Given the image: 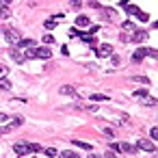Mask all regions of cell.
<instances>
[{
    "mask_svg": "<svg viewBox=\"0 0 158 158\" xmlns=\"http://www.w3.org/2000/svg\"><path fill=\"white\" fill-rule=\"evenodd\" d=\"M89 158H100V154H89Z\"/></svg>",
    "mask_w": 158,
    "mask_h": 158,
    "instance_id": "obj_33",
    "label": "cell"
},
{
    "mask_svg": "<svg viewBox=\"0 0 158 158\" xmlns=\"http://www.w3.org/2000/svg\"><path fill=\"white\" fill-rule=\"evenodd\" d=\"M123 9H126V13H128V15H136L141 22H147V20H149V18H147V13H143L141 9H136V7H132V5H128V2L123 5Z\"/></svg>",
    "mask_w": 158,
    "mask_h": 158,
    "instance_id": "obj_2",
    "label": "cell"
},
{
    "mask_svg": "<svg viewBox=\"0 0 158 158\" xmlns=\"http://www.w3.org/2000/svg\"><path fill=\"white\" fill-rule=\"evenodd\" d=\"M5 74H7V67H5V65H0V78H5Z\"/></svg>",
    "mask_w": 158,
    "mask_h": 158,
    "instance_id": "obj_30",
    "label": "cell"
},
{
    "mask_svg": "<svg viewBox=\"0 0 158 158\" xmlns=\"http://www.w3.org/2000/svg\"><path fill=\"white\" fill-rule=\"evenodd\" d=\"M143 59H145V54H143V48H139V50L132 54V61H134V63H141Z\"/></svg>",
    "mask_w": 158,
    "mask_h": 158,
    "instance_id": "obj_13",
    "label": "cell"
},
{
    "mask_svg": "<svg viewBox=\"0 0 158 158\" xmlns=\"http://www.w3.org/2000/svg\"><path fill=\"white\" fill-rule=\"evenodd\" d=\"M59 91H61V95H72V98H78L76 89H74V87H69V85H63V87H61Z\"/></svg>",
    "mask_w": 158,
    "mask_h": 158,
    "instance_id": "obj_10",
    "label": "cell"
},
{
    "mask_svg": "<svg viewBox=\"0 0 158 158\" xmlns=\"http://www.w3.org/2000/svg\"><path fill=\"white\" fill-rule=\"evenodd\" d=\"M44 154H46L48 158H56V156H59V152H56L54 147H48V149H44Z\"/></svg>",
    "mask_w": 158,
    "mask_h": 158,
    "instance_id": "obj_18",
    "label": "cell"
},
{
    "mask_svg": "<svg viewBox=\"0 0 158 158\" xmlns=\"http://www.w3.org/2000/svg\"><path fill=\"white\" fill-rule=\"evenodd\" d=\"M61 158H80L78 154H74V152H63L61 154Z\"/></svg>",
    "mask_w": 158,
    "mask_h": 158,
    "instance_id": "obj_27",
    "label": "cell"
},
{
    "mask_svg": "<svg viewBox=\"0 0 158 158\" xmlns=\"http://www.w3.org/2000/svg\"><path fill=\"white\" fill-rule=\"evenodd\" d=\"M28 48H35V41L33 39H20L15 44V50H28Z\"/></svg>",
    "mask_w": 158,
    "mask_h": 158,
    "instance_id": "obj_7",
    "label": "cell"
},
{
    "mask_svg": "<svg viewBox=\"0 0 158 158\" xmlns=\"http://www.w3.org/2000/svg\"><path fill=\"white\" fill-rule=\"evenodd\" d=\"M26 59H50L52 56V50L48 48V46H44V48H28L26 50V54H24Z\"/></svg>",
    "mask_w": 158,
    "mask_h": 158,
    "instance_id": "obj_1",
    "label": "cell"
},
{
    "mask_svg": "<svg viewBox=\"0 0 158 158\" xmlns=\"http://www.w3.org/2000/svg\"><path fill=\"white\" fill-rule=\"evenodd\" d=\"M132 82H141V85H149V80H147L145 76H134V78H132Z\"/></svg>",
    "mask_w": 158,
    "mask_h": 158,
    "instance_id": "obj_21",
    "label": "cell"
},
{
    "mask_svg": "<svg viewBox=\"0 0 158 158\" xmlns=\"http://www.w3.org/2000/svg\"><path fill=\"white\" fill-rule=\"evenodd\" d=\"M128 152V154H134L136 149H134V145H130V143H117V152Z\"/></svg>",
    "mask_w": 158,
    "mask_h": 158,
    "instance_id": "obj_12",
    "label": "cell"
},
{
    "mask_svg": "<svg viewBox=\"0 0 158 158\" xmlns=\"http://www.w3.org/2000/svg\"><path fill=\"white\" fill-rule=\"evenodd\" d=\"M0 89H5V91H9V89H11V82H9L7 78H0Z\"/></svg>",
    "mask_w": 158,
    "mask_h": 158,
    "instance_id": "obj_20",
    "label": "cell"
},
{
    "mask_svg": "<svg viewBox=\"0 0 158 158\" xmlns=\"http://www.w3.org/2000/svg\"><path fill=\"white\" fill-rule=\"evenodd\" d=\"M74 145H76V147H80V149H87V152H91V149H93V145H91V143H85V141H74Z\"/></svg>",
    "mask_w": 158,
    "mask_h": 158,
    "instance_id": "obj_14",
    "label": "cell"
},
{
    "mask_svg": "<svg viewBox=\"0 0 158 158\" xmlns=\"http://www.w3.org/2000/svg\"><path fill=\"white\" fill-rule=\"evenodd\" d=\"M2 35H5V39L9 41V44H18L22 37H20V33L15 31V28H2Z\"/></svg>",
    "mask_w": 158,
    "mask_h": 158,
    "instance_id": "obj_3",
    "label": "cell"
},
{
    "mask_svg": "<svg viewBox=\"0 0 158 158\" xmlns=\"http://www.w3.org/2000/svg\"><path fill=\"white\" fill-rule=\"evenodd\" d=\"M28 149L31 152H41V145L39 143H28Z\"/></svg>",
    "mask_w": 158,
    "mask_h": 158,
    "instance_id": "obj_26",
    "label": "cell"
},
{
    "mask_svg": "<svg viewBox=\"0 0 158 158\" xmlns=\"http://www.w3.org/2000/svg\"><path fill=\"white\" fill-rule=\"evenodd\" d=\"M0 18H2V20L11 18V11H9V7H7V2H2V9H0Z\"/></svg>",
    "mask_w": 158,
    "mask_h": 158,
    "instance_id": "obj_15",
    "label": "cell"
},
{
    "mask_svg": "<svg viewBox=\"0 0 158 158\" xmlns=\"http://www.w3.org/2000/svg\"><path fill=\"white\" fill-rule=\"evenodd\" d=\"M121 28H123V31H132V33H134V24H132V22H121Z\"/></svg>",
    "mask_w": 158,
    "mask_h": 158,
    "instance_id": "obj_22",
    "label": "cell"
},
{
    "mask_svg": "<svg viewBox=\"0 0 158 158\" xmlns=\"http://www.w3.org/2000/svg\"><path fill=\"white\" fill-rule=\"evenodd\" d=\"M9 130H11V126H7V128H0V136H2V134H7Z\"/></svg>",
    "mask_w": 158,
    "mask_h": 158,
    "instance_id": "obj_31",
    "label": "cell"
},
{
    "mask_svg": "<svg viewBox=\"0 0 158 158\" xmlns=\"http://www.w3.org/2000/svg\"><path fill=\"white\" fill-rule=\"evenodd\" d=\"M22 121H24V119H22V115H15V117L11 119V128H13V126H20Z\"/></svg>",
    "mask_w": 158,
    "mask_h": 158,
    "instance_id": "obj_23",
    "label": "cell"
},
{
    "mask_svg": "<svg viewBox=\"0 0 158 158\" xmlns=\"http://www.w3.org/2000/svg\"><path fill=\"white\" fill-rule=\"evenodd\" d=\"M95 54H98L100 59L113 56V46H110V44H102V46H98V48H95Z\"/></svg>",
    "mask_w": 158,
    "mask_h": 158,
    "instance_id": "obj_4",
    "label": "cell"
},
{
    "mask_svg": "<svg viewBox=\"0 0 158 158\" xmlns=\"http://www.w3.org/2000/svg\"><path fill=\"white\" fill-rule=\"evenodd\" d=\"M63 20H65V15H63V13H56L54 18H50V20H46V22H44V26H46L48 31H52V28H54V26H56L59 22H63Z\"/></svg>",
    "mask_w": 158,
    "mask_h": 158,
    "instance_id": "obj_6",
    "label": "cell"
},
{
    "mask_svg": "<svg viewBox=\"0 0 158 158\" xmlns=\"http://www.w3.org/2000/svg\"><path fill=\"white\" fill-rule=\"evenodd\" d=\"M44 44H46V46H52V44H54V37H52V35H44Z\"/></svg>",
    "mask_w": 158,
    "mask_h": 158,
    "instance_id": "obj_25",
    "label": "cell"
},
{
    "mask_svg": "<svg viewBox=\"0 0 158 158\" xmlns=\"http://www.w3.org/2000/svg\"><path fill=\"white\" fill-rule=\"evenodd\" d=\"M11 59H13L15 63H20V65H22V63L26 61V56H24V54H22L20 50H11Z\"/></svg>",
    "mask_w": 158,
    "mask_h": 158,
    "instance_id": "obj_11",
    "label": "cell"
},
{
    "mask_svg": "<svg viewBox=\"0 0 158 158\" xmlns=\"http://www.w3.org/2000/svg\"><path fill=\"white\" fill-rule=\"evenodd\" d=\"M134 149H145V152H156V143H152V141H147V139H139V141H136V145H134Z\"/></svg>",
    "mask_w": 158,
    "mask_h": 158,
    "instance_id": "obj_5",
    "label": "cell"
},
{
    "mask_svg": "<svg viewBox=\"0 0 158 158\" xmlns=\"http://www.w3.org/2000/svg\"><path fill=\"white\" fill-rule=\"evenodd\" d=\"M9 119V115H5V113H0V121H7Z\"/></svg>",
    "mask_w": 158,
    "mask_h": 158,
    "instance_id": "obj_32",
    "label": "cell"
},
{
    "mask_svg": "<svg viewBox=\"0 0 158 158\" xmlns=\"http://www.w3.org/2000/svg\"><path fill=\"white\" fill-rule=\"evenodd\" d=\"M91 100H93L95 104H100V102H104V100H108V98H106V95H100V93H93V95H91Z\"/></svg>",
    "mask_w": 158,
    "mask_h": 158,
    "instance_id": "obj_19",
    "label": "cell"
},
{
    "mask_svg": "<svg viewBox=\"0 0 158 158\" xmlns=\"http://www.w3.org/2000/svg\"><path fill=\"white\" fill-rule=\"evenodd\" d=\"M143 54H145V56H152V59H156V56H158L156 48H154V50H152V48H143Z\"/></svg>",
    "mask_w": 158,
    "mask_h": 158,
    "instance_id": "obj_17",
    "label": "cell"
},
{
    "mask_svg": "<svg viewBox=\"0 0 158 158\" xmlns=\"http://www.w3.org/2000/svg\"><path fill=\"white\" fill-rule=\"evenodd\" d=\"M76 26H89V18L87 15H78L76 18Z\"/></svg>",
    "mask_w": 158,
    "mask_h": 158,
    "instance_id": "obj_16",
    "label": "cell"
},
{
    "mask_svg": "<svg viewBox=\"0 0 158 158\" xmlns=\"http://www.w3.org/2000/svg\"><path fill=\"white\" fill-rule=\"evenodd\" d=\"M13 152H15L18 156H26L31 149H28V143H15V145H13Z\"/></svg>",
    "mask_w": 158,
    "mask_h": 158,
    "instance_id": "obj_8",
    "label": "cell"
},
{
    "mask_svg": "<svg viewBox=\"0 0 158 158\" xmlns=\"http://www.w3.org/2000/svg\"><path fill=\"white\" fill-rule=\"evenodd\" d=\"M134 98H147V91L145 89H139V91H134Z\"/></svg>",
    "mask_w": 158,
    "mask_h": 158,
    "instance_id": "obj_28",
    "label": "cell"
},
{
    "mask_svg": "<svg viewBox=\"0 0 158 158\" xmlns=\"http://www.w3.org/2000/svg\"><path fill=\"white\" fill-rule=\"evenodd\" d=\"M102 134H104V136H106V139H113V130H110V128H106V130H104V132H102Z\"/></svg>",
    "mask_w": 158,
    "mask_h": 158,
    "instance_id": "obj_29",
    "label": "cell"
},
{
    "mask_svg": "<svg viewBox=\"0 0 158 158\" xmlns=\"http://www.w3.org/2000/svg\"><path fill=\"white\" fill-rule=\"evenodd\" d=\"M145 39H147V33H145V31H134V33H132V41H134V44H141V41H145Z\"/></svg>",
    "mask_w": 158,
    "mask_h": 158,
    "instance_id": "obj_9",
    "label": "cell"
},
{
    "mask_svg": "<svg viewBox=\"0 0 158 158\" xmlns=\"http://www.w3.org/2000/svg\"><path fill=\"white\" fill-rule=\"evenodd\" d=\"M149 136H152V143H156V139H158V128H156V126L149 130Z\"/></svg>",
    "mask_w": 158,
    "mask_h": 158,
    "instance_id": "obj_24",
    "label": "cell"
}]
</instances>
